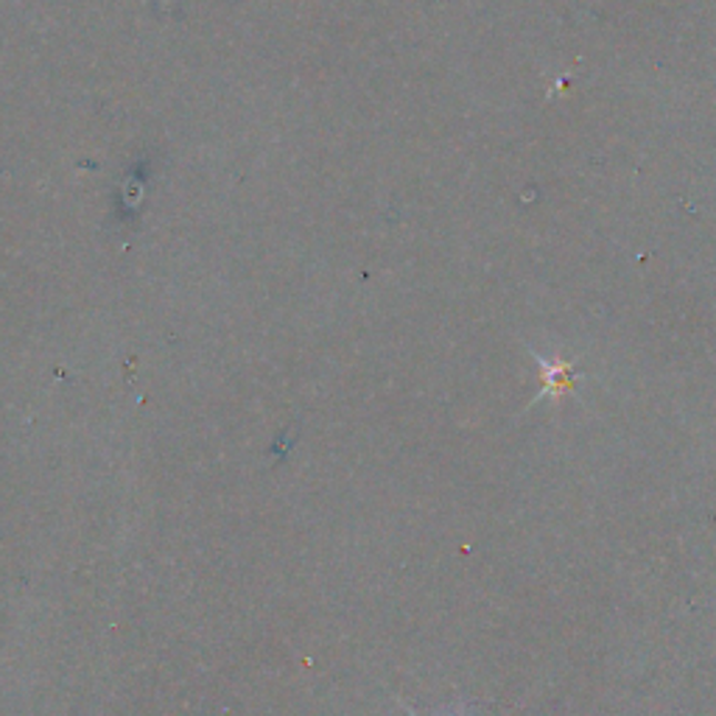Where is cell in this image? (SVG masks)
<instances>
[{
  "instance_id": "7a4b0ae2",
  "label": "cell",
  "mask_w": 716,
  "mask_h": 716,
  "mask_svg": "<svg viewBox=\"0 0 716 716\" xmlns=\"http://www.w3.org/2000/svg\"><path fill=\"white\" fill-rule=\"evenodd\" d=\"M403 710H406V714H409V716H420V714H417V710H414V708H412V705H406V703H403ZM445 716H465V714H445Z\"/></svg>"
},
{
  "instance_id": "6da1fadb",
  "label": "cell",
  "mask_w": 716,
  "mask_h": 716,
  "mask_svg": "<svg viewBox=\"0 0 716 716\" xmlns=\"http://www.w3.org/2000/svg\"><path fill=\"white\" fill-rule=\"evenodd\" d=\"M530 353L535 355L537 367H541V381H543L541 392H537L535 401H532L530 406L546 401V397L571 395V390L577 386V362H574V359H546V355L537 353L535 347H530Z\"/></svg>"
}]
</instances>
